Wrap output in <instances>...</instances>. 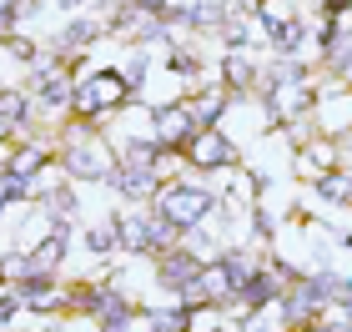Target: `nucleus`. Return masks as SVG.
<instances>
[{
  "label": "nucleus",
  "mask_w": 352,
  "mask_h": 332,
  "mask_svg": "<svg viewBox=\"0 0 352 332\" xmlns=\"http://www.w3.org/2000/svg\"><path fill=\"white\" fill-rule=\"evenodd\" d=\"M212 207V197L206 192H166L162 197V212H166V227H191V221H201V212Z\"/></svg>",
  "instance_id": "nucleus-1"
},
{
  "label": "nucleus",
  "mask_w": 352,
  "mask_h": 332,
  "mask_svg": "<svg viewBox=\"0 0 352 332\" xmlns=\"http://www.w3.org/2000/svg\"><path fill=\"white\" fill-rule=\"evenodd\" d=\"M116 86H121L116 76H96V81H86V91H81V106H86V111H96V106H111V101L121 96Z\"/></svg>",
  "instance_id": "nucleus-2"
},
{
  "label": "nucleus",
  "mask_w": 352,
  "mask_h": 332,
  "mask_svg": "<svg viewBox=\"0 0 352 332\" xmlns=\"http://www.w3.org/2000/svg\"><path fill=\"white\" fill-rule=\"evenodd\" d=\"M197 162H206V166H217V162H232V146H227L221 136H212V131H206V136L197 141Z\"/></svg>",
  "instance_id": "nucleus-3"
},
{
  "label": "nucleus",
  "mask_w": 352,
  "mask_h": 332,
  "mask_svg": "<svg viewBox=\"0 0 352 332\" xmlns=\"http://www.w3.org/2000/svg\"><path fill=\"white\" fill-rule=\"evenodd\" d=\"M186 136V116L182 111H162V141H182Z\"/></svg>",
  "instance_id": "nucleus-4"
},
{
  "label": "nucleus",
  "mask_w": 352,
  "mask_h": 332,
  "mask_svg": "<svg viewBox=\"0 0 352 332\" xmlns=\"http://www.w3.org/2000/svg\"><path fill=\"white\" fill-rule=\"evenodd\" d=\"M162 272H166V282H191V272H197V262H186V257H171V262L162 267Z\"/></svg>",
  "instance_id": "nucleus-5"
},
{
  "label": "nucleus",
  "mask_w": 352,
  "mask_h": 332,
  "mask_svg": "<svg viewBox=\"0 0 352 332\" xmlns=\"http://www.w3.org/2000/svg\"><path fill=\"white\" fill-rule=\"evenodd\" d=\"M121 192H131V197L151 192V171H126V177H121Z\"/></svg>",
  "instance_id": "nucleus-6"
},
{
  "label": "nucleus",
  "mask_w": 352,
  "mask_h": 332,
  "mask_svg": "<svg viewBox=\"0 0 352 332\" xmlns=\"http://www.w3.org/2000/svg\"><path fill=\"white\" fill-rule=\"evenodd\" d=\"M322 192H327V197H338V201H347V197H352V181H347V177H327V181H322Z\"/></svg>",
  "instance_id": "nucleus-7"
},
{
  "label": "nucleus",
  "mask_w": 352,
  "mask_h": 332,
  "mask_svg": "<svg viewBox=\"0 0 352 332\" xmlns=\"http://www.w3.org/2000/svg\"><path fill=\"white\" fill-rule=\"evenodd\" d=\"M45 101H66V81H60V76H45Z\"/></svg>",
  "instance_id": "nucleus-8"
},
{
  "label": "nucleus",
  "mask_w": 352,
  "mask_h": 332,
  "mask_svg": "<svg viewBox=\"0 0 352 332\" xmlns=\"http://www.w3.org/2000/svg\"><path fill=\"white\" fill-rule=\"evenodd\" d=\"M0 116H21V96H0Z\"/></svg>",
  "instance_id": "nucleus-9"
}]
</instances>
